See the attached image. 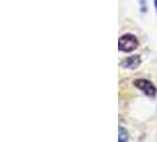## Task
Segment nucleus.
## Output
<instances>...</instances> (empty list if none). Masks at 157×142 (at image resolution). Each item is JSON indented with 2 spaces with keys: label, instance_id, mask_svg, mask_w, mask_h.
<instances>
[{
  "label": "nucleus",
  "instance_id": "1",
  "mask_svg": "<svg viewBox=\"0 0 157 142\" xmlns=\"http://www.w3.org/2000/svg\"><path fill=\"white\" fill-rule=\"evenodd\" d=\"M138 39L134 34H124L118 40V49L123 52H131L138 47Z\"/></svg>",
  "mask_w": 157,
  "mask_h": 142
},
{
  "label": "nucleus",
  "instance_id": "2",
  "mask_svg": "<svg viewBox=\"0 0 157 142\" xmlns=\"http://www.w3.org/2000/svg\"><path fill=\"white\" fill-rule=\"evenodd\" d=\"M134 85L137 89H140L141 91H143L147 96H149V97H155L157 94L156 87L150 82L149 79H135Z\"/></svg>",
  "mask_w": 157,
  "mask_h": 142
},
{
  "label": "nucleus",
  "instance_id": "3",
  "mask_svg": "<svg viewBox=\"0 0 157 142\" xmlns=\"http://www.w3.org/2000/svg\"><path fill=\"white\" fill-rule=\"evenodd\" d=\"M142 63V59L140 56H130V57H128L125 59H123L122 61V63H121V66H123V68H125V69H130V70H134L136 68H138Z\"/></svg>",
  "mask_w": 157,
  "mask_h": 142
},
{
  "label": "nucleus",
  "instance_id": "4",
  "mask_svg": "<svg viewBox=\"0 0 157 142\" xmlns=\"http://www.w3.org/2000/svg\"><path fill=\"white\" fill-rule=\"evenodd\" d=\"M118 132H119V139H118V141H119V142H125V141H128V140H129V134H128V132H126L125 128H123L122 126H119Z\"/></svg>",
  "mask_w": 157,
  "mask_h": 142
},
{
  "label": "nucleus",
  "instance_id": "5",
  "mask_svg": "<svg viewBox=\"0 0 157 142\" xmlns=\"http://www.w3.org/2000/svg\"><path fill=\"white\" fill-rule=\"evenodd\" d=\"M154 5H155V8H156V12H157V0H154Z\"/></svg>",
  "mask_w": 157,
  "mask_h": 142
}]
</instances>
